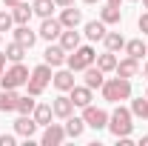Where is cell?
<instances>
[{
	"mask_svg": "<svg viewBox=\"0 0 148 146\" xmlns=\"http://www.w3.org/2000/svg\"><path fill=\"white\" fill-rule=\"evenodd\" d=\"M12 29H14V17H12V12L0 9V32H12Z\"/></svg>",
	"mask_w": 148,
	"mask_h": 146,
	"instance_id": "31",
	"label": "cell"
},
{
	"mask_svg": "<svg viewBox=\"0 0 148 146\" xmlns=\"http://www.w3.org/2000/svg\"><path fill=\"white\" fill-rule=\"evenodd\" d=\"M106 3H114V6H120V3H123V0H106Z\"/></svg>",
	"mask_w": 148,
	"mask_h": 146,
	"instance_id": "39",
	"label": "cell"
},
{
	"mask_svg": "<svg viewBox=\"0 0 148 146\" xmlns=\"http://www.w3.org/2000/svg\"><path fill=\"white\" fill-rule=\"evenodd\" d=\"M137 26H140V32H143V35H148V12H143V15H140Z\"/></svg>",
	"mask_w": 148,
	"mask_h": 146,
	"instance_id": "32",
	"label": "cell"
},
{
	"mask_svg": "<svg viewBox=\"0 0 148 146\" xmlns=\"http://www.w3.org/2000/svg\"><path fill=\"white\" fill-rule=\"evenodd\" d=\"M94 66L103 69V72H114V69H117V52H108V49H106L103 55H97Z\"/></svg>",
	"mask_w": 148,
	"mask_h": 146,
	"instance_id": "24",
	"label": "cell"
},
{
	"mask_svg": "<svg viewBox=\"0 0 148 146\" xmlns=\"http://www.w3.org/2000/svg\"><path fill=\"white\" fill-rule=\"evenodd\" d=\"M145 120H148V109H145Z\"/></svg>",
	"mask_w": 148,
	"mask_h": 146,
	"instance_id": "44",
	"label": "cell"
},
{
	"mask_svg": "<svg viewBox=\"0 0 148 146\" xmlns=\"http://www.w3.org/2000/svg\"><path fill=\"white\" fill-rule=\"evenodd\" d=\"M140 146H148V135H143V138H140Z\"/></svg>",
	"mask_w": 148,
	"mask_h": 146,
	"instance_id": "38",
	"label": "cell"
},
{
	"mask_svg": "<svg viewBox=\"0 0 148 146\" xmlns=\"http://www.w3.org/2000/svg\"><path fill=\"white\" fill-rule=\"evenodd\" d=\"M12 17H14V26H17V23H29V20L34 17V9H32L26 0H20L17 6H12Z\"/></svg>",
	"mask_w": 148,
	"mask_h": 146,
	"instance_id": "22",
	"label": "cell"
},
{
	"mask_svg": "<svg viewBox=\"0 0 148 146\" xmlns=\"http://www.w3.org/2000/svg\"><path fill=\"white\" fill-rule=\"evenodd\" d=\"M131 115H134V117H143V120H145V109H148V97L145 95H143V97H134V100H131Z\"/></svg>",
	"mask_w": 148,
	"mask_h": 146,
	"instance_id": "30",
	"label": "cell"
},
{
	"mask_svg": "<svg viewBox=\"0 0 148 146\" xmlns=\"http://www.w3.org/2000/svg\"><path fill=\"white\" fill-rule=\"evenodd\" d=\"M83 132H86V120L83 117H66V135L69 138H83Z\"/></svg>",
	"mask_w": 148,
	"mask_h": 146,
	"instance_id": "26",
	"label": "cell"
},
{
	"mask_svg": "<svg viewBox=\"0 0 148 146\" xmlns=\"http://www.w3.org/2000/svg\"><path fill=\"white\" fill-rule=\"evenodd\" d=\"M83 74H86L83 80H86V86H88V89H100V86L106 83V72H103V69H97L94 63L88 66V69H83Z\"/></svg>",
	"mask_w": 148,
	"mask_h": 146,
	"instance_id": "17",
	"label": "cell"
},
{
	"mask_svg": "<svg viewBox=\"0 0 148 146\" xmlns=\"http://www.w3.org/2000/svg\"><path fill=\"white\" fill-rule=\"evenodd\" d=\"M14 143H17L14 135H3V132H0V146H14Z\"/></svg>",
	"mask_w": 148,
	"mask_h": 146,
	"instance_id": "33",
	"label": "cell"
},
{
	"mask_svg": "<svg viewBox=\"0 0 148 146\" xmlns=\"http://www.w3.org/2000/svg\"><path fill=\"white\" fill-rule=\"evenodd\" d=\"M51 83H54V89H57V92H71V86H74V72L60 66V69L51 74Z\"/></svg>",
	"mask_w": 148,
	"mask_h": 146,
	"instance_id": "13",
	"label": "cell"
},
{
	"mask_svg": "<svg viewBox=\"0 0 148 146\" xmlns=\"http://www.w3.org/2000/svg\"><path fill=\"white\" fill-rule=\"evenodd\" d=\"M14 132H17L20 138H26V140H32L37 135V120L32 115H20L17 120H14Z\"/></svg>",
	"mask_w": 148,
	"mask_h": 146,
	"instance_id": "11",
	"label": "cell"
},
{
	"mask_svg": "<svg viewBox=\"0 0 148 146\" xmlns=\"http://www.w3.org/2000/svg\"><path fill=\"white\" fill-rule=\"evenodd\" d=\"M14 40L17 43H23L26 49H32L37 43V32H32L29 29V23H17V29H14Z\"/></svg>",
	"mask_w": 148,
	"mask_h": 146,
	"instance_id": "18",
	"label": "cell"
},
{
	"mask_svg": "<svg viewBox=\"0 0 148 146\" xmlns=\"http://www.w3.org/2000/svg\"><path fill=\"white\" fill-rule=\"evenodd\" d=\"M83 120H86V126L88 129H106L108 126V112L100 109V106H94V103H88V106H83Z\"/></svg>",
	"mask_w": 148,
	"mask_h": 146,
	"instance_id": "6",
	"label": "cell"
},
{
	"mask_svg": "<svg viewBox=\"0 0 148 146\" xmlns=\"http://www.w3.org/2000/svg\"><path fill=\"white\" fill-rule=\"evenodd\" d=\"M29 74L32 72L23 66V60H20V63H12V66L3 72V77H0V86H3V89H20V86H26Z\"/></svg>",
	"mask_w": 148,
	"mask_h": 146,
	"instance_id": "5",
	"label": "cell"
},
{
	"mask_svg": "<svg viewBox=\"0 0 148 146\" xmlns=\"http://www.w3.org/2000/svg\"><path fill=\"white\" fill-rule=\"evenodd\" d=\"M145 97H148V89H145Z\"/></svg>",
	"mask_w": 148,
	"mask_h": 146,
	"instance_id": "46",
	"label": "cell"
},
{
	"mask_svg": "<svg viewBox=\"0 0 148 146\" xmlns=\"http://www.w3.org/2000/svg\"><path fill=\"white\" fill-rule=\"evenodd\" d=\"M51 66L43 60L40 66H34L32 69V74H29V80H26V89H29V95H34V97H40L43 92H46V86L51 83Z\"/></svg>",
	"mask_w": 148,
	"mask_h": 146,
	"instance_id": "3",
	"label": "cell"
},
{
	"mask_svg": "<svg viewBox=\"0 0 148 146\" xmlns=\"http://www.w3.org/2000/svg\"><path fill=\"white\" fill-rule=\"evenodd\" d=\"M0 43H3V32H0Z\"/></svg>",
	"mask_w": 148,
	"mask_h": 146,
	"instance_id": "43",
	"label": "cell"
},
{
	"mask_svg": "<svg viewBox=\"0 0 148 146\" xmlns=\"http://www.w3.org/2000/svg\"><path fill=\"white\" fill-rule=\"evenodd\" d=\"M103 43H106L108 52H120V49H125V37H123V32H106Z\"/></svg>",
	"mask_w": 148,
	"mask_h": 146,
	"instance_id": "25",
	"label": "cell"
},
{
	"mask_svg": "<svg viewBox=\"0 0 148 146\" xmlns=\"http://www.w3.org/2000/svg\"><path fill=\"white\" fill-rule=\"evenodd\" d=\"M57 9H63V6H74V0H54Z\"/></svg>",
	"mask_w": 148,
	"mask_h": 146,
	"instance_id": "36",
	"label": "cell"
},
{
	"mask_svg": "<svg viewBox=\"0 0 148 146\" xmlns=\"http://www.w3.org/2000/svg\"><path fill=\"white\" fill-rule=\"evenodd\" d=\"M0 112H9V97H6V89H0Z\"/></svg>",
	"mask_w": 148,
	"mask_h": 146,
	"instance_id": "34",
	"label": "cell"
},
{
	"mask_svg": "<svg viewBox=\"0 0 148 146\" xmlns=\"http://www.w3.org/2000/svg\"><path fill=\"white\" fill-rule=\"evenodd\" d=\"M69 97L74 100V106H77V109H83V106H88V103L94 100V89H88L86 83H83V86H77V83H74L71 92H69Z\"/></svg>",
	"mask_w": 148,
	"mask_h": 146,
	"instance_id": "12",
	"label": "cell"
},
{
	"mask_svg": "<svg viewBox=\"0 0 148 146\" xmlns=\"http://www.w3.org/2000/svg\"><path fill=\"white\" fill-rule=\"evenodd\" d=\"M37 106V100H34V95H20V100H17V115H32Z\"/></svg>",
	"mask_w": 148,
	"mask_h": 146,
	"instance_id": "29",
	"label": "cell"
},
{
	"mask_svg": "<svg viewBox=\"0 0 148 146\" xmlns=\"http://www.w3.org/2000/svg\"><path fill=\"white\" fill-rule=\"evenodd\" d=\"M143 6H145V9H148V0H143Z\"/></svg>",
	"mask_w": 148,
	"mask_h": 146,
	"instance_id": "42",
	"label": "cell"
},
{
	"mask_svg": "<svg viewBox=\"0 0 148 146\" xmlns=\"http://www.w3.org/2000/svg\"><path fill=\"white\" fill-rule=\"evenodd\" d=\"M6 60H9L6 52H0V77H3V72H6Z\"/></svg>",
	"mask_w": 148,
	"mask_h": 146,
	"instance_id": "35",
	"label": "cell"
},
{
	"mask_svg": "<svg viewBox=\"0 0 148 146\" xmlns=\"http://www.w3.org/2000/svg\"><path fill=\"white\" fill-rule=\"evenodd\" d=\"M66 57H69V52H66L60 43H49V49L43 52V60H46L51 69H60V66H66Z\"/></svg>",
	"mask_w": 148,
	"mask_h": 146,
	"instance_id": "9",
	"label": "cell"
},
{
	"mask_svg": "<svg viewBox=\"0 0 148 146\" xmlns=\"http://www.w3.org/2000/svg\"><path fill=\"white\" fill-rule=\"evenodd\" d=\"M114 135V138H125V135H131V129H134V115H131L128 106H117V109L108 115V126H106Z\"/></svg>",
	"mask_w": 148,
	"mask_h": 146,
	"instance_id": "2",
	"label": "cell"
},
{
	"mask_svg": "<svg viewBox=\"0 0 148 146\" xmlns=\"http://www.w3.org/2000/svg\"><path fill=\"white\" fill-rule=\"evenodd\" d=\"M51 109H54V117H63V120H66V117H71V115H74L77 106H74L71 97H69V92H60L54 100H51Z\"/></svg>",
	"mask_w": 148,
	"mask_h": 146,
	"instance_id": "8",
	"label": "cell"
},
{
	"mask_svg": "<svg viewBox=\"0 0 148 146\" xmlns=\"http://www.w3.org/2000/svg\"><path fill=\"white\" fill-rule=\"evenodd\" d=\"M66 138H69V135H66V126H63V123H49V126H43L40 143L43 146H60Z\"/></svg>",
	"mask_w": 148,
	"mask_h": 146,
	"instance_id": "7",
	"label": "cell"
},
{
	"mask_svg": "<svg viewBox=\"0 0 148 146\" xmlns=\"http://www.w3.org/2000/svg\"><path fill=\"white\" fill-rule=\"evenodd\" d=\"M60 32H63V23L57 17H43V23H40V32H37V37H43V40H57L60 37Z\"/></svg>",
	"mask_w": 148,
	"mask_h": 146,
	"instance_id": "10",
	"label": "cell"
},
{
	"mask_svg": "<svg viewBox=\"0 0 148 146\" xmlns=\"http://www.w3.org/2000/svg\"><path fill=\"white\" fill-rule=\"evenodd\" d=\"M32 117L37 120V126H49V123H51V117H54V109H51V103H37L34 112H32Z\"/></svg>",
	"mask_w": 148,
	"mask_h": 146,
	"instance_id": "21",
	"label": "cell"
},
{
	"mask_svg": "<svg viewBox=\"0 0 148 146\" xmlns=\"http://www.w3.org/2000/svg\"><path fill=\"white\" fill-rule=\"evenodd\" d=\"M128 3H137V0H128Z\"/></svg>",
	"mask_w": 148,
	"mask_h": 146,
	"instance_id": "45",
	"label": "cell"
},
{
	"mask_svg": "<svg viewBox=\"0 0 148 146\" xmlns=\"http://www.w3.org/2000/svg\"><path fill=\"white\" fill-rule=\"evenodd\" d=\"M20 0H3V6H6V9H12V6H17Z\"/></svg>",
	"mask_w": 148,
	"mask_h": 146,
	"instance_id": "37",
	"label": "cell"
},
{
	"mask_svg": "<svg viewBox=\"0 0 148 146\" xmlns=\"http://www.w3.org/2000/svg\"><path fill=\"white\" fill-rule=\"evenodd\" d=\"M106 32H108V26H106L103 20H88V23L83 26V35L88 37V40H103Z\"/></svg>",
	"mask_w": 148,
	"mask_h": 146,
	"instance_id": "19",
	"label": "cell"
},
{
	"mask_svg": "<svg viewBox=\"0 0 148 146\" xmlns=\"http://www.w3.org/2000/svg\"><path fill=\"white\" fill-rule=\"evenodd\" d=\"M26 55H29V49H26L23 43H17V40H12V43L6 46V57H9L12 63H20V60H23Z\"/></svg>",
	"mask_w": 148,
	"mask_h": 146,
	"instance_id": "28",
	"label": "cell"
},
{
	"mask_svg": "<svg viewBox=\"0 0 148 146\" xmlns=\"http://www.w3.org/2000/svg\"><path fill=\"white\" fill-rule=\"evenodd\" d=\"M60 23H63V29H77L80 23H83V12L80 9H74V6H63V12H60Z\"/></svg>",
	"mask_w": 148,
	"mask_h": 146,
	"instance_id": "14",
	"label": "cell"
},
{
	"mask_svg": "<svg viewBox=\"0 0 148 146\" xmlns=\"http://www.w3.org/2000/svg\"><path fill=\"white\" fill-rule=\"evenodd\" d=\"M100 20H103L106 26H117V23L123 20V12H120V6H114V3H106V6L100 9Z\"/></svg>",
	"mask_w": 148,
	"mask_h": 146,
	"instance_id": "20",
	"label": "cell"
},
{
	"mask_svg": "<svg viewBox=\"0 0 148 146\" xmlns=\"http://www.w3.org/2000/svg\"><path fill=\"white\" fill-rule=\"evenodd\" d=\"M143 74H145V80H148V63H145V69H143Z\"/></svg>",
	"mask_w": 148,
	"mask_h": 146,
	"instance_id": "40",
	"label": "cell"
},
{
	"mask_svg": "<svg viewBox=\"0 0 148 146\" xmlns=\"http://www.w3.org/2000/svg\"><path fill=\"white\" fill-rule=\"evenodd\" d=\"M114 72L120 74V77H137V74H140V60H134V57H123V60H117V69H114Z\"/></svg>",
	"mask_w": 148,
	"mask_h": 146,
	"instance_id": "15",
	"label": "cell"
},
{
	"mask_svg": "<svg viewBox=\"0 0 148 146\" xmlns=\"http://www.w3.org/2000/svg\"><path fill=\"white\" fill-rule=\"evenodd\" d=\"M125 55L134 57V60H143L148 55V46L143 43V37H134V40H125Z\"/></svg>",
	"mask_w": 148,
	"mask_h": 146,
	"instance_id": "23",
	"label": "cell"
},
{
	"mask_svg": "<svg viewBox=\"0 0 148 146\" xmlns=\"http://www.w3.org/2000/svg\"><path fill=\"white\" fill-rule=\"evenodd\" d=\"M80 40H83V35H80L77 29H63V32H60V37H57V43H60L66 52H74V49L80 46Z\"/></svg>",
	"mask_w": 148,
	"mask_h": 146,
	"instance_id": "16",
	"label": "cell"
},
{
	"mask_svg": "<svg viewBox=\"0 0 148 146\" xmlns=\"http://www.w3.org/2000/svg\"><path fill=\"white\" fill-rule=\"evenodd\" d=\"M32 9H34L37 17L43 20V17H51V15H54L57 3H54V0H34V3H32Z\"/></svg>",
	"mask_w": 148,
	"mask_h": 146,
	"instance_id": "27",
	"label": "cell"
},
{
	"mask_svg": "<svg viewBox=\"0 0 148 146\" xmlns=\"http://www.w3.org/2000/svg\"><path fill=\"white\" fill-rule=\"evenodd\" d=\"M103 92V100L108 103H123V100H131V80L128 77H106V83L100 86Z\"/></svg>",
	"mask_w": 148,
	"mask_h": 146,
	"instance_id": "1",
	"label": "cell"
},
{
	"mask_svg": "<svg viewBox=\"0 0 148 146\" xmlns=\"http://www.w3.org/2000/svg\"><path fill=\"white\" fill-rule=\"evenodd\" d=\"M94 60H97V52H94L91 46H77L74 52H69V57H66V66L71 69V72H83V69H88Z\"/></svg>",
	"mask_w": 148,
	"mask_h": 146,
	"instance_id": "4",
	"label": "cell"
},
{
	"mask_svg": "<svg viewBox=\"0 0 148 146\" xmlns=\"http://www.w3.org/2000/svg\"><path fill=\"white\" fill-rule=\"evenodd\" d=\"M83 3H100V0H83Z\"/></svg>",
	"mask_w": 148,
	"mask_h": 146,
	"instance_id": "41",
	"label": "cell"
}]
</instances>
